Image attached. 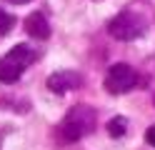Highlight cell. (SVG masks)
<instances>
[{
	"instance_id": "11",
	"label": "cell",
	"mask_w": 155,
	"mask_h": 150,
	"mask_svg": "<svg viewBox=\"0 0 155 150\" xmlns=\"http://www.w3.org/2000/svg\"><path fill=\"white\" fill-rule=\"evenodd\" d=\"M0 135H3V128H0ZM0 150H3V138H0Z\"/></svg>"
},
{
	"instance_id": "6",
	"label": "cell",
	"mask_w": 155,
	"mask_h": 150,
	"mask_svg": "<svg viewBox=\"0 0 155 150\" xmlns=\"http://www.w3.org/2000/svg\"><path fill=\"white\" fill-rule=\"evenodd\" d=\"M25 33L35 40H48L50 38V23L43 13H30L25 18Z\"/></svg>"
},
{
	"instance_id": "1",
	"label": "cell",
	"mask_w": 155,
	"mask_h": 150,
	"mask_svg": "<svg viewBox=\"0 0 155 150\" xmlns=\"http://www.w3.org/2000/svg\"><path fill=\"white\" fill-rule=\"evenodd\" d=\"M95 125H98V120H95V110L88 108V105H75L68 110V115L63 118L60 128H58V133L65 143H75V140H80L85 135H90Z\"/></svg>"
},
{
	"instance_id": "3",
	"label": "cell",
	"mask_w": 155,
	"mask_h": 150,
	"mask_svg": "<svg viewBox=\"0 0 155 150\" xmlns=\"http://www.w3.org/2000/svg\"><path fill=\"white\" fill-rule=\"evenodd\" d=\"M108 33L120 40V43H128V40H138L143 33H145V20L140 15L130 13V10H123L118 13L110 23H108Z\"/></svg>"
},
{
	"instance_id": "7",
	"label": "cell",
	"mask_w": 155,
	"mask_h": 150,
	"mask_svg": "<svg viewBox=\"0 0 155 150\" xmlns=\"http://www.w3.org/2000/svg\"><path fill=\"white\" fill-rule=\"evenodd\" d=\"M125 130H128V123H125V118H123V115L113 118L110 123H108V133H110V138H123V135H125Z\"/></svg>"
},
{
	"instance_id": "8",
	"label": "cell",
	"mask_w": 155,
	"mask_h": 150,
	"mask_svg": "<svg viewBox=\"0 0 155 150\" xmlns=\"http://www.w3.org/2000/svg\"><path fill=\"white\" fill-rule=\"evenodd\" d=\"M13 28H15V18L5 10H0V35H8Z\"/></svg>"
},
{
	"instance_id": "5",
	"label": "cell",
	"mask_w": 155,
	"mask_h": 150,
	"mask_svg": "<svg viewBox=\"0 0 155 150\" xmlns=\"http://www.w3.org/2000/svg\"><path fill=\"white\" fill-rule=\"evenodd\" d=\"M80 85H83V78L78 73H73V70H58V73H53L48 78V90L55 95H63L68 90H78Z\"/></svg>"
},
{
	"instance_id": "10",
	"label": "cell",
	"mask_w": 155,
	"mask_h": 150,
	"mask_svg": "<svg viewBox=\"0 0 155 150\" xmlns=\"http://www.w3.org/2000/svg\"><path fill=\"white\" fill-rule=\"evenodd\" d=\"M10 3H15V5H25V3H30V0H10Z\"/></svg>"
},
{
	"instance_id": "4",
	"label": "cell",
	"mask_w": 155,
	"mask_h": 150,
	"mask_svg": "<svg viewBox=\"0 0 155 150\" xmlns=\"http://www.w3.org/2000/svg\"><path fill=\"white\" fill-rule=\"evenodd\" d=\"M133 88H135V70L130 65L118 63L108 70V75H105V90L110 95H123Z\"/></svg>"
},
{
	"instance_id": "2",
	"label": "cell",
	"mask_w": 155,
	"mask_h": 150,
	"mask_svg": "<svg viewBox=\"0 0 155 150\" xmlns=\"http://www.w3.org/2000/svg\"><path fill=\"white\" fill-rule=\"evenodd\" d=\"M35 63V53L28 45H15L13 50L0 58V83L10 85L15 80H20V75Z\"/></svg>"
},
{
	"instance_id": "9",
	"label": "cell",
	"mask_w": 155,
	"mask_h": 150,
	"mask_svg": "<svg viewBox=\"0 0 155 150\" xmlns=\"http://www.w3.org/2000/svg\"><path fill=\"white\" fill-rule=\"evenodd\" d=\"M145 140H148L150 148H155V125H150L148 130H145Z\"/></svg>"
}]
</instances>
